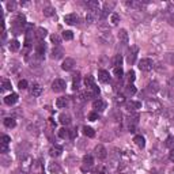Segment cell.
Wrapping results in <instances>:
<instances>
[{"mask_svg":"<svg viewBox=\"0 0 174 174\" xmlns=\"http://www.w3.org/2000/svg\"><path fill=\"white\" fill-rule=\"evenodd\" d=\"M139 68H140V71L148 72L154 68V63H152L151 58H142V60L139 61Z\"/></svg>","mask_w":174,"mask_h":174,"instance_id":"6da1fadb","label":"cell"},{"mask_svg":"<svg viewBox=\"0 0 174 174\" xmlns=\"http://www.w3.org/2000/svg\"><path fill=\"white\" fill-rule=\"evenodd\" d=\"M52 90L55 93H61L65 90V80L63 79H55V82L52 83Z\"/></svg>","mask_w":174,"mask_h":174,"instance_id":"7a4b0ae2","label":"cell"},{"mask_svg":"<svg viewBox=\"0 0 174 174\" xmlns=\"http://www.w3.org/2000/svg\"><path fill=\"white\" fill-rule=\"evenodd\" d=\"M94 152H95V156H97L98 159H105L107 156V151H106V148L103 147L102 144H98L95 148H94Z\"/></svg>","mask_w":174,"mask_h":174,"instance_id":"3957f363","label":"cell"},{"mask_svg":"<svg viewBox=\"0 0 174 174\" xmlns=\"http://www.w3.org/2000/svg\"><path fill=\"white\" fill-rule=\"evenodd\" d=\"M93 164H94L93 156H91V155H84L83 156V167H82V170L86 171L87 169H90Z\"/></svg>","mask_w":174,"mask_h":174,"instance_id":"277c9868","label":"cell"},{"mask_svg":"<svg viewBox=\"0 0 174 174\" xmlns=\"http://www.w3.org/2000/svg\"><path fill=\"white\" fill-rule=\"evenodd\" d=\"M99 18V11H88L86 15V22L87 23H94Z\"/></svg>","mask_w":174,"mask_h":174,"instance_id":"5b68a950","label":"cell"},{"mask_svg":"<svg viewBox=\"0 0 174 174\" xmlns=\"http://www.w3.org/2000/svg\"><path fill=\"white\" fill-rule=\"evenodd\" d=\"M74 65H75V60L74 58H71V57H67L63 61V64H61V68L64 69V71H71L72 68H74Z\"/></svg>","mask_w":174,"mask_h":174,"instance_id":"8992f818","label":"cell"},{"mask_svg":"<svg viewBox=\"0 0 174 174\" xmlns=\"http://www.w3.org/2000/svg\"><path fill=\"white\" fill-rule=\"evenodd\" d=\"M98 79H99V82H102V83H109L110 82L109 72L105 71V69H99V71H98Z\"/></svg>","mask_w":174,"mask_h":174,"instance_id":"52a82bcc","label":"cell"},{"mask_svg":"<svg viewBox=\"0 0 174 174\" xmlns=\"http://www.w3.org/2000/svg\"><path fill=\"white\" fill-rule=\"evenodd\" d=\"M93 107L95 110H98V112H103V110L106 109V102L102 99H95L93 102Z\"/></svg>","mask_w":174,"mask_h":174,"instance_id":"ba28073f","label":"cell"},{"mask_svg":"<svg viewBox=\"0 0 174 174\" xmlns=\"http://www.w3.org/2000/svg\"><path fill=\"white\" fill-rule=\"evenodd\" d=\"M16 101H18V94H15V93H11L10 95L4 97V103H6V105H8V106H11V105L16 103Z\"/></svg>","mask_w":174,"mask_h":174,"instance_id":"9c48e42d","label":"cell"},{"mask_svg":"<svg viewBox=\"0 0 174 174\" xmlns=\"http://www.w3.org/2000/svg\"><path fill=\"white\" fill-rule=\"evenodd\" d=\"M136 55H137V48L136 46H132V50L128 52V56H126V61L129 64H133L136 60Z\"/></svg>","mask_w":174,"mask_h":174,"instance_id":"30bf717a","label":"cell"},{"mask_svg":"<svg viewBox=\"0 0 174 174\" xmlns=\"http://www.w3.org/2000/svg\"><path fill=\"white\" fill-rule=\"evenodd\" d=\"M63 55H64V50H63V48H60V46H56V48H53V50H52V58H55V60H58V58H61Z\"/></svg>","mask_w":174,"mask_h":174,"instance_id":"8fae6325","label":"cell"},{"mask_svg":"<svg viewBox=\"0 0 174 174\" xmlns=\"http://www.w3.org/2000/svg\"><path fill=\"white\" fill-rule=\"evenodd\" d=\"M126 109L129 110V112H135L136 109H140L142 107V103L140 102H135V101H128V102L125 103Z\"/></svg>","mask_w":174,"mask_h":174,"instance_id":"7c38bea8","label":"cell"},{"mask_svg":"<svg viewBox=\"0 0 174 174\" xmlns=\"http://www.w3.org/2000/svg\"><path fill=\"white\" fill-rule=\"evenodd\" d=\"M42 93V87L39 86V84L34 83L31 87H30V94H31L33 97H39Z\"/></svg>","mask_w":174,"mask_h":174,"instance_id":"4fadbf2b","label":"cell"},{"mask_svg":"<svg viewBox=\"0 0 174 174\" xmlns=\"http://www.w3.org/2000/svg\"><path fill=\"white\" fill-rule=\"evenodd\" d=\"M26 25V18L25 15H18L14 19V25L12 26H16V27H20V29H23V26Z\"/></svg>","mask_w":174,"mask_h":174,"instance_id":"5bb4252c","label":"cell"},{"mask_svg":"<svg viewBox=\"0 0 174 174\" xmlns=\"http://www.w3.org/2000/svg\"><path fill=\"white\" fill-rule=\"evenodd\" d=\"M46 34H48V31H46V29H44V27H38V29L36 30V38L38 39L39 42L44 41V38L46 37Z\"/></svg>","mask_w":174,"mask_h":174,"instance_id":"9a60e30c","label":"cell"},{"mask_svg":"<svg viewBox=\"0 0 174 174\" xmlns=\"http://www.w3.org/2000/svg\"><path fill=\"white\" fill-rule=\"evenodd\" d=\"M64 22L67 25H76L77 23V16L75 14H68V15L64 16Z\"/></svg>","mask_w":174,"mask_h":174,"instance_id":"2e32d148","label":"cell"},{"mask_svg":"<svg viewBox=\"0 0 174 174\" xmlns=\"http://www.w3.org/2000/svg\"><path fill=\"white\" fill-rule=\"evenodd\" d=\"M86 6H87V8H88V11H98L99 10V3H98L97 0H90V1H87Z\"/></svg>","mask_w":174,"mask_h":174,"instance_id":"e0dca14e","label":"cell"},{"mask_svg":"<svg viewBox=\"0 0 174 174\" xmlns=\"http://www.w3.org/2000/svg\"><path fill=\"white\" fill-rule=\"evenodd\" d=\"M118 38H120V41L123 42V44H128L129 36H128V33H126L125 29H121V30L118 31Z\"/></svg>","mask_w":174,"mask_h":174,"instance_id":"ac0fdd59","label":"cell"},{"mask_svg":"<svg viewBox=\"0 0 174 174\" xmlns=\"http://www.w3.org/2000/svg\"><path fill=\"white\" fill-rule=\"evenodd\" d=\"M147 91H148L150 94H155L159 91V84L158 82H151V83H148V86H147Z\"/></svg>","mask_w":174,"mask_h":174,"instance_id":"d6986e66","label":"cell"},{"mask_svg":"<svg viewBox=\"0 0 174 174\" xmlns=\"http://www.w3.org/2000/svg\"><path fill=\"white\" fill-rule=\"evenodd\" d=\"M68 105V98L67 97H60L57 98V101H56V106L58 107V109H63V107H65Z\"/></svg>","mask_w":174,"mask_h":174,"instance_id":"ffe728a7","label":"cell"},{"mask_svg":"<svg viewBox=\"0 0 174 174\" xmlns=\"http://www.w3.org/2000/svg\"><path fill=\"white\" fill-rule=\"evenodd\" d=\"M133 142H135V144L137 145L139 148H144V145H145V140H144V137H143V136H140V135L135 136V139H133Z\"/></svg>","mask_w":174,"mask_h":174,"instance_id":"44dd1931","label":"cell"},{"mask_svg":"<svg viewBox=\"0 0 174 174\" xmlns=\"http://www.w3.org/2000/svg\"><path fill=\"white\" fill-rule=\"evenodd\" d=\"M8 48H10L11 52H18L19 50V48H20V42L18 41V39H12V41H10Z\"/></svg>","mask_w":174,"mask_h":174,"instance_id":"7402d4cb","label":"cell"},{"mask_svg":"<svg viewBox=\"0 0 174 174\" xmlns=\"http://www.w3.org/2000/svg\"><path fill=\"white\" fill-rule=\"evenodd\" d=\"M49 152H50L52 156H60L63 152V148L60 145H55V147H52V148L49 150Z\"/></svg>","mask_w":174,"mask_h":174,"instance_id":"603a6c76","label":"cell"},{"mask_svg":"<svg viewBox=\"0 0 174 174\" xmlns=\"http://www.w3.org/2000/svg\"><path fill=\"white\" fill-rule=\"evenodd\" d=\"M84 84H86L87 88H91V87L95 86V80H94V77L91 76V75H88V76L84 77Z\"/></svg>","mask_w":174,"mask_h":174,"instance_id":"cb8c5ba5","label":"cell"},{"mask_svg":"<svg viewBox=\"0 0 174 174\" xmlns=\"http://www.w3.org/2000/svg\"><path fill=\"white\" fill-rule=\"evenodd\" d=\"M60 123L64 124V125H68V124L71 123V117H69V114L61 113V114H60Z\"/></svg>","mask_w":174,"mask_h":174,"instance_id":"d4e9b609","label":"cell"},{"mask_svg":"<svg viewBox=\"0 0 174 174\" xmlns=\"http://www.w3.org/2000/svg\"><path fill=\"white\" fill-rule=\"evenodd\" d=\"M83 133L87 137H94L95 136V132H94V129L91 126H83Z\"/></svg>","mask_w":174,"mask_h":174,"instance_id":"484cf974","label":"cell"},{"mask_svg":"<svg viewBox=\"0 0 174 174\" xmlns=\"http://www.w3.org/2000/svg\"><path fill=\"white\" fill-rule=\"evenodd\" d=\"M136 87L133 86V83H129L128 86L125 87V93H126V95H135L136 94Z\"/></svg>","mask_w":174,"mask_h":174,"instance_id":"4316f807","label":"cell"},{"mask_svg":"<svg viewBox=\"0 0 174 174\" xmlns=\"http://www.w3.org/2000/svg\"><path fill=\"white\" fill-rule=\"evenodd\" d=\"M44 52H45V42L44 41L38 42V45H37V48H36V53L38 56H42L44 55Z\"/></svg>","mask_w":174,"mask_h":174,"instance_id":"83f0119b","label":"cell"},{"mask_svg":"<svg viewBox=\"0 0 174 174\" xmlns=\"http://www.w3.org/2000/svg\"><path fill=\"white\" fill-rule=\"evenodd\" d=\"M121 64H123V56L116 55L114 56V58H113V65H114V68L121 67Z\"/></svg>","mask_w":174,"mask_h":174,"instance_id":"f1b7e54d","label":"cell"},{"mask_svg":"<svg viewBox=\"0 0 174 174\" xmlns=\"http://www.w3.org/2000/svg\"><path fill=\"white\" fill-rule=\"evenodd\" d=\"M31 163H33V159L30 158V156H26V158L22 161V167L23 169H29V167H31L33 166Z\"/></svg>","mask_w":174,"mask_h":174,"instance_id":"f546056e","label":"cell"},{"mask_svg":"<svg viewBox=\"0 0 174 174\" xmlns=\"http://www.w3.org/2000/svg\"><path fill=\"white\" fill-rule=\"evenodd\" d=\"M4 125L7 126V128H14V126L16 125L15 120L11 118V117H7V118H4Z\"/></svg>","mask_w":174,"mask_h":174,"instance_id":"4dcf8cb0","label":"cell"},{"mask_svg":"<svg viewBox=\"0 0 174 174\" xmlns=\"http://www.w3.org/2000/svg\"><path fill=\"white\" fill-rule=\"evenodd\" d=\"M135 79H136V74H135V71H128L126 72V80H128V83H133L135 82Z\"/></svg>","mask_w":174,"mask_h":174,"instance_id":"1f68e13d","label":"cell"},{"mask_svg":"<svg viewBox=\"0 0 174 174\" xmlns=\"http://www.w3.org/2000/svg\"><path fill=\"white\" fill-rule=\"evenodd\" d=\"M114 6H116V3H114V1H110V3H109V1H106V3L103 4V11L109 14V11H112Z\"/></svg>","mask_w":174,"mask_h":174,"instance_id":"d6a6232c","label":"cell"},{"mask_svg":"<svg viewBox=\"0 0 174 174\" xmlns=\"http://www.w3.org/2000/svg\"><path fill=\"white\" fill-rule=\"evenodd\" d=\"M79 83H80V75L74 74V90H79Z\"/></svg>","mask_w":174,"mask_h":174,"instance_id":"836d02e7","label":"cell"},{"mask_svg":"<svg viewBox=\"0 0 174 174\" xmlns=\"http://www.w3.org/2000/svg\"><path fill=\"white\" fill-rule=\"evenodd\" d=\"M113 74H114V76H116L117 79H121V77L124 76V71H123V68H121V67L114 68V71H113Z\"/></svg>","mask_w":174,"mask_h":174,"instance_id":"e575fe53","label":"cell"},{"mask_svg":"<svg viewBox=\"0 0 174 174\" xmlns=\"http://www.w3.org/2000/svg\"><path fill=\"white\" fill-rule=\"evenodd\" d=\"M110 22H112L113 26L118 25V22H120V15L118 14H112V15H110Z\"/></svg>","mask_w":174,"mask_h":174,"instance_id":"d590c367","label":"cell"},{"mask_svg":"<svg viewBox=\"0 0 174 174\" xmlns=\"http://www.w3.org/2000/svg\"><path fill=\"white\" fill-rule=\"evenodd\" d=\"M44 15H45V16L55 15V8H53V7H50V6L45 7V8H44Z\"/></svg>","mask_w":174,"mask_h":174,"instance_id":"8d00e7d4","label":"cell"},{"mask_svg":"<svg viewBox=\"0 0 174 174\" xmlns=\"http://www.w3.org/2000/svg\"><path fill=\"white\" fill-rule=\"evenodd\" d=\"M58 136L61 139H67V137H69V131H68L67 128H61L60 131H58Z\"/></svg>","mask_w":174,"mask_h":174,"instance_id":"74e56055","label":"cell"},{"mask_svg":"<svg viewBox=\"0 0 174 174\" xmlns=\"http://www.w3.org/2000/svg\"><path fill=\"white\" fill-rule=\"evenodd\" d=\"M63 38H64L65 41H69V39L74 38V33H72L71 30H65V31H63Z\"/></svg>","mask_w":174,"mask_h":174,"instance_id":"f35d334b","label":"cell"},{"mask_svg":"<svg viewBox=\"0 0 174 174\" xmlns=\"http://www.w3.org/2000/svg\"><path fill=\"white\" fill-rule=\"evenodd\" d=\"M50 41L53 42V44H55L56 46H58V44L61 42V37L58 36V34H53V36L50 37Z\"/></svg>","mask_w":174,"mask_h":174,"instance_id":"ab89813d","label":"cell"},{"mask_svg":"<svg viewBox=\"0 0 174 174\" xmlns=\"http://www.w3.org/2000/svg\"><path fill=\"white\" fill-rule=\"evenodd\" d=\"M164 145H166V147H169V148H171V147H173V145H174V137H173V136H169V137L166 139Z\"/></svg>","mask_w":174,"mask_h":174,"instance_id":"60d3db41","label":"cell"},{"mask_svg":"<svg viewBox=\"0 0 174 174\" xmlns=\"http://www.w3.org/2000/svg\"><path fill=\"white\" fill-rule=\"evenodd\" d=\"M11 82L7 80V79H4L3 80V90H11Z\"/></svg>","mask_w":174,"mask_h":174,"instance_id":"b9f144b4","label":"cell"},{"mask_svg":"<svg viewBox=\"0 0 174 174\" xmlns=\"http://www.w3.org/2000/svg\"><path fill=\"white\" fill-rule=\"evenodd\" d=\"M18 87H19L20 90H25V88H27V80H25V79L19 80V83H18Z\"/></svg>","mask_w":174,"mask_h":174,"instance_id":"7bdbcfd3","label":"cell"},{"mask_svg":"<svg viewBox=\"0 0 174 174\" xmlns=\"http://www.w3.org/2000/svg\"><path fill=\"white\" fill-rule=\"evenodd\" d=\"M0 152H3V154L8 152V144H6V143H0Z\"/></svg>","mask_w":174,"mask_h":174,"instance_id":"ee69618b","label":"cell"},{"mask_svg":"<svg viewBox=\"0 0 174 174\" xmlns=\"http://www.w3.org/2000/svg\"><path fill=\"white\" fill-rule=\"evenodd\" d=\"M88 120H90V121H95V120H98V113L97 112H91L90 114H88Z\"/></svg>","mask_w":174,"mask_h":174,"instance_id":"f6af8a7d","label":"cell"},{"mask_svg":"<svg viewBox=\"0 0 174 174\" xmlns=\"http://www.w3.org/2000/svg\"><path fill=\"white\" fill-rule=\"evenodd\" d=\"M11 142V137L7 135H3L1 136V143H6V144H8V143Z\"/></svg>","mask_w":174,"mask_h":174,"instance_id":"bcb514c9","label":"cell"},{"mask_svg":"<svg viewBox=\"0 0 174 174\" xmlns=\"http://www.w3.org/2000/svg\"><path fill=\"white\" fill-rule=\"evenodd\" d=\"M114 101H116L117 103H124V102H125V99H124V97H123V95H117V97H116V99H114Z\"/></svg>","mask_w":174,"mask_h":174,"instance_id":"7dc6e473","label":"cell"},{"mask_svg":"<svg viewBox=\"0 0 174 174\" xmlns=\"http://www.w3.org/2000/svg\"><path fill=\"white\" fill-rule=\"evenodd\" d=\"M167 57H169V63H170V64H174V55L173 53H167Z\"/></svg>","mask_w":174,"mask_h":174,"instance_id":"c3c4849f","label":"cell"},{"mask_svg":"<svg viewBox=\"0 0 174 174\" xmlns=\"http://www.w3.org/2000/svg\"><path fill=\"white\" fill-rule=\"evenodd\" d=\"M7 7H8V10H14V8H15V3H14V1H10V3H7Z\"/></svg>","mask_w":174,"mask_h":174,"instance_id":"681fc988","label":"cell"},{"mask_svg":"<svg viewBox=\"0 0 174 174\" xmlns=\"http://www.w3.org/2000/svg\"><path fill=\"white\" fill-rule=\"evenodd\" d=\"M169 159H170L171 162H174V148L170 150V152H169Z\"/></svg>","mask_w":174,"mask_h":174,"instance_id":"f907efd6","label":"cell"},{"mask_svg":"<svg viewBox=\"0 0 174 174\" xmlns=\"http://www.w3.org/2000/svg\"><path fill=\"white\" fill-rule=\"evenodd\" d=\"M75 136H76V129H71V131H69V137L74 139Z\"/></svg>","mask_w":174,"mask_h":174,"instance_id":"816d5d0a","label":"cell"},{"mask_svg":"<svg viewBox=\"0 0 174 174\" xmlns=\"http://www.w3.org/2000/svg\"><path fill=\"white\" fill-rule=\"evenodd\" d=\"M169 23H170V25L171 26H174V14H173V15H171V16H169Z\"/></svg>","mask_w":174,"mask_h":174,"instance_id":"f5cc1de1","label":"cell"},{"mask_svg":"<svg viewBox=\"0 0 174 174\" xmlns=\"http://www.w3.org/2000/svg\"><path fill=\"white\" fill-rule=\"evenodd\" d=\"M169 87H174V77L169 79Z\"/></svg>","mask_w":174,"mask_h":174,"instance_id":"db71d44e","label":"cell"},{"mask_svg":"<svg viewBox=\"0 0 174 174\" xmlns=\"http://www.w3.org/2000/svg\"><path fill=\"white\" fill-rule=\"evenodd\" d=\"M53 170H58V167H57V166H53V164H52V166H50V171H53Z\"/></svg>","mask_w":174,"mask_h":174,"instance_id":"11a10c76","label":"cell"},{"mask_svg":"<svg viewBox=\"0 0 174 174\" xmlns=\"http://www.w3.org/2000/svg\"><path fill=\"white\" fill-rule=\"evenodd\" d=\"M22 174H26V173H22Z\"/></svg>","mask_w":174,"mask_h":174,"instance_id":"9f6ffc18","label":"cell"}]
</instances>
